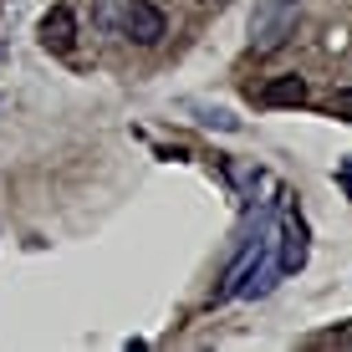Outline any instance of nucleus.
Returning a JSON list of instances; mask_svg holds the SVG:
<instances>
[{
	"label": "nucleus",
	"instance_id": "f257e3e1",
	"mask_svg": "<svg viewBox=\"0 0 352 352\" xmlns=\"http://www.w3.org/2000/svg\"><path fill=\"white\" fill-rule=\"evenodd\" d=\"M301 21V0H256V16H250V46L261 56L281 52V46L296 36Z\"/></svg>",
	"mask_w": 352,
	"mask_h": 352
},
{
	"label": "nucleus",
	"instance_id": "f03ea898",
	"mask_svg": "<svg viewBox=\"0 0 352 352\" xmlns=\"http://www.w3.org/2000/svg\"><path fill=\"white\" fill-rule=\"evenodd\" d=\"M123 31H128V41H138V46H159L164 41V10L148 6V0H128L123 6Z\"/></svg>",
	"mask_w": 352,
	"mask_h": 352
},
{
	"label": "nucleus",
	"instance_id": "7ed1b4c3",
	"mask_svg": "<svg viewBox=\"0 0 352 352\" xmlns=\"http://www.w3.org/2000/svg\"><path fill=\"white\" fill-rule=\"evenodd\" d=\"M271 245H276V265H281V276H296L301 265H307V225L286 214V220L276 225V240H271Z\"/></svg>",
	"mask_w": 352,
	"mask_h": 352
},
{
	"label": "nucleus",
	"instance_id": "20e7f679",
	"mask_svg": "<svg viewBox=\"0 0 352 352\" xmlns=\"http://www.w3.org/2000/svg\"><path fill=\"white\" fill-rule=\"evenodd\" d=\"M41 46H46V52H56V56L77 46V16H72L67 6H52L41 16Z\"/></svg>",
	"mask_w": 352,
	"mask_h": 352
},
{
	"label": "nucleus",
	"instance_id": "39448f33",
	"mask_svg": "<svg viewBox=\"0 0 352 352\" xmlns=\"http://www.w3.org/2000/svg\"><path fill=\"white\" fill-rule=\"evenodd\" d=\"M301 102H307V77H296V72L261 87V107H301Z\"/></svg>",
	"mask_w": 352,
	"mask_h": 352
},
{
	"label": "nucleus",
	"instance_id": "423d86ee",
	"mask_svg": "<svg viewBox=\"0 0 352 352\" xmlns=\"http://www.w3.org/2000/svg\"><path fill=\"white\" fill-rule=\"evenodd\" d=\"M327 113H332V118H347V123H352V87H337L332 102H327Z\"/></svg>",
	"mask_w": 352,
	"mask_h": 352
},
{
	"label": "nucleus",
	"instance_id": "0eeeda50",
	"mask_svg": "<svg viewBox=\"0 0 352 352\" xmlns=\"http://www.w3.org/2000/svg\"><path fill=\"white\" fill-rule=\"evenodd\" d=\"M332 342H337V347H352V322H347V327H337V332H332Z\"/></svg>",
	"mask_w": 352,
	"mask_h": 352
},
{
	"label": "nucleus",
	"instance_id": "6e6552de",
	"mask_svg": "<svg viewBox=\"0 0 352 352\" xmlns=\"http://www.w3.org/2000/svg\"><path fill=\"white\" fill-rule=\"evenodd\" d=\"M342 189H347V199H352V159L342 164Z\"/></svg>",
	"mask_w": 352,
	"mask_h": 352
},
{
	"label": "nucleus",
	"instance_id": "1a4fd4ad",
	"mask_svg": "<svg viewBox=\"0 0 352 352\" xmlns=\"http://www.w3.org/2000/svg\"><path fill=\"white\" fill-rule=\"evenodd\" d=\"M214 6H225V0H214Z\"/></svg>",
	"mask_w": 352,
	"mask_h": 352
}]
</instances>
